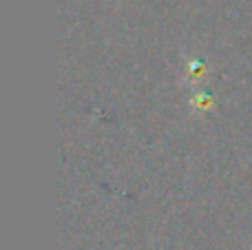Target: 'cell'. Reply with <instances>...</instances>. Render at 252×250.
Segmentation results:
<instances>
[{
  "label": "cell",
  "instance_id": "cell-1",
  "mask_svg": "<svg viewBox=\"0 0 252 250\" xmlns=\"http://www.w3.org/2000/svg\"><path fill=\"white\" fill-rule=\"evenodd\" d=\"M184 73H186L188 82H190V84H197V82H199V78L206 73V71H204V64H201L199 60H190Z\"/></svg>",
  "mask_w": 252,
  "mask_h": 250
}]
</instances>
